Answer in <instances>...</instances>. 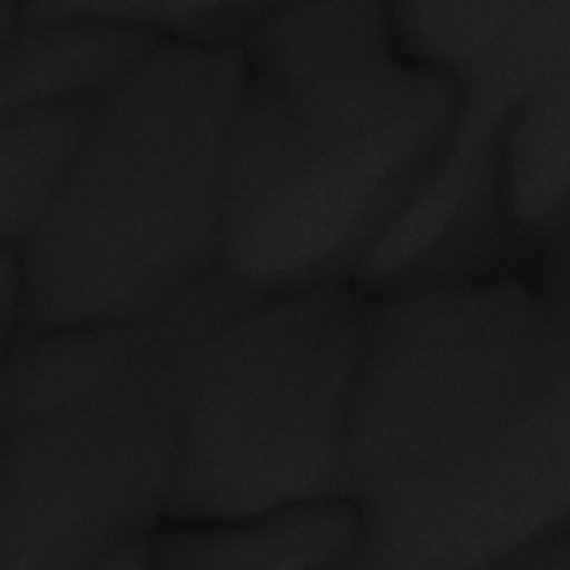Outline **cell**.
Instances as JSON below:
<instances>
[{
    "label": "cell",
    "instance_id": "cell-11",
    "mask_svg": "<svg viewBox=\"0 0 570 570\" xmlns=\"http://www.w3.org/2000/svg\"><path fill=\"white\" fill-rule=\"evenodd\" d=\"M96 105L62 102L0 116V238L22 245L60 191Z\"/></svg>",
    "mask_w": 570,
    "mask_h": 570
},
{
    "label": "cell",
    "instance_id": "cell-3",
    "mask_svg": "<svg viewBox=\"0 0 570 570\" xmlns=\"http://www.w3.org/2000/svg\"><path fill=\"white\" fill-rule=\"evenodd\" d=\"M568 379V298L552 269L376 294L352 403L345 492L468 448Z\"/></svg>",
    "mask_w": 570,
    "mask_h": 570
},
{
    "label": "cell",
    "instance_id": "cell-1",
    "mask_svg": "<svg viewBox=\"0 0 570 570\" xmlns=\"http://www.w3.org/2000/svg\"><path fill=\"white\" fill-rule=\"evenodd\" d=\"M240 47L169 42L105 96L20 245L24 327L154 323L223 263Z\"/></svg>",
    "mask_w": 570,
    "mask_h": 570
},
{
    "label": "cell",
    "instance_id": "cell-5",
    "mask_svg": "<svg viewBox=\"0 0 570 570\" xmlns=\"http://www.w3.org/2000/svg\"><path fill=\"white\" fill-rule=\"evenodd\" d=\"M459 114L450 76L394 125L312 158L229 225L220 274L249 296L358 281L443 167Z\"/></svg>",
    "mask_w": 570,
    "mask_h": 570
},
{
    "label": "cell",
    "instance_id": "cell-4",
    "mask_svg": "<svg viewBox=\"0 0 570 570\" xmlns=\"http://www.w3.org/2000/svg\"><path fill=\"white\" fill-rule=\"evenodd\" d=\"M102 387L0 432V570L151 568L178 468V356L196 334L174 316Z\"/></svg>",
    "mask_w": 570,
    "mask_h": 570
},
{
    "label": "cell",
    "instance_id": "cell-7",
    "mask_svg": "<svg viewBox=\"0 0 570 570\" xmlns=\"http://www.w3.org/2000/svg\"><path fill=\"white\" fill-rule=\"evenodd\" d=\"M240 51L245 89L272 107L305 165L394 125L450 78L410 51L394 4L372 0L272 2Z\"/></svg>",
    "mask_w": 570,
    "mask_h": 570
},
{
    "label": "cell",
    "instance_id": "cell-2",
    "mask_svg": "<svg viewBox=\"0 0 570 570\" xmlns=\"http://www.w3.org/2000/svg\"><path fill=\"white\" fill-rule=\"evenodd\" d=\"M374 305L361 281L263 294L183 347L171 519H227L345 492Z\"/></svg>",
    "mask_w": 570,
    "mask_h": 570
},
{
    "label": "cell",
    "instance_id": "cell-9",
    "mask_svg": "<svg viewBox=\"0 0 570 570\" xmlns=\"http://www.w3.org/2000/svg\"><path fill=\"white\" fill-rule=\"evenodd\" d=\"M151 568H356L363 510L354 494L274 505L227 519L167 517L149 541Z\"/></svg>",
    "mask_w": 570,
    "mask_h": 570
},
{
    "label": "cell",
    "instance_id": "cell-12",
    "mask_svg": "<svg viewBox=\"0 0 570 570\" xmlns=\"http://www.w3.org/2000/svg\"><path fill=\"white\" fill-rule=\"evenodd\" d=\"M27 283L18 245H0V338L7 345L24 327Z\"/></svg>",
    "mask_w": 570,
    "mask_h": 570
},
{
    "label": "cell",
    "instance_id": "cell-6",
    "mask_svg": "<svg viewBox=\"0 0 570 570\" xmlns=\"http://www.w3.org/2000/svg\"><path fill=\"white\" fill-rule=\"evenodd\" d=\"M354 497L356 568H505L568 528L570 379L501 430Z\"/></svg>",
    "mask_w": 570,
    "mask_h": 570
},
{
    "label": "cell",
    "instance_id": "cell-10",
    "mask_svg": "<svg viewBox=\"0 0 570 570\" xmlns=\"http://www.w3.org/2000/svg\"><path fill=\"white\" fill-rule=\"evenodd\" d=\"M154 332L156 323L22 330L2 345L0 432L102 387L149 347Z\"/></svg>",
    "mask_w": 570,
    "mask_h": 570
},
{
    "label": "cell",
    "instance_id": "cell-8",
    "mask_svg": "<svg viewBox=\"0 0 570 570\" xmlns=\"http://www.w3.org/2000/svg\"><path fill=\"white\" fill-rule=\"evenodd\" d=\"M165 45L96 2H20L16 27L0 36V116L40 105H98Z\"/></svg>",
    "mask_w": 570,
    "mask_h": 570
}]
</instances>
